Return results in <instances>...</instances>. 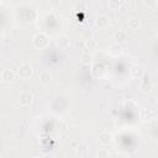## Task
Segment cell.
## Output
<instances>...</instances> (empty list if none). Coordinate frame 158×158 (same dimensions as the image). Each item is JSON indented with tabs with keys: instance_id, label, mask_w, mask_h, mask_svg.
I'll return each instance as SVG.
<instances>
[{
	"instance_id": "obj_1",
	"label": "cell",
	"mask_w": 158,
	"mask_h": 158,
	"mask_svg": "<svg viewBox=\"0 0 158 158\" xmlns=\"http://www.w3.org/2000/svg\"><path fill=\"white\" fill-rule=\"evenodd\" d=\"M31 73H32V69L30 65H22V67L19 69V76L21 78H28L31 76Z\"/></svg>"
},
{
	"instance_id": "obj_2",
	"label": "cell",
	"mask_w": 158,
	"mask_h": 158,
	"mask_svg": "<svg viewBox=\"0 0 158 158\" xmlns=\"http://www.w3.org/2000/svg\"><path fill=\"white\" fill-rule=\"evenodd\" d=\"M31 100H32V95L28 91H25V93L20 95V103L24 104V105H28L31 103Z\"/></svg>"
},
{
	"instance_id": "obj_3",
	"label": "cell",
	"mask_w": 158,
	"mask_h": 158,
	"mask_svg": "<svg viewBox=\"0 0 158 158\" xmlns=\"http://www.w3.org/2000/svg\"><path fill=\"white\" fill-rule=\"evenodd\" d=\"M107 24H109V19L106 18V16H99L98 20H97V25L99 27H106Z\"/></svg>"
},
{
	"instance_id": "obj_4",
	"label": "cell",
	"mask_w": 158,
	"mask_h": 158,
	"mask_svg": "<svg viewBox=\"0 0 158 158\" xmlns=\"http://www.w3.org/2000/svg\"><path fill=\"white\" fill-rule=\"evenodd\" d=\"M1 78H3V80H11L12 78H14V73L11 72L10 69H5V70H3V73H1Z\"/></svg>"
},
{
	"instance_id": "obj_5",
	"label": "cell",
	"mask_w": 158,
	"mask_h": 158,
	"mask_svg": "<svg viewBox=\"0 0 158 158\" xmlns=\"http://www.w3.org/2000/svg\"><path fill=\"white\" fill-rule=\"evenodd\" d=\"M138 25H140V21L137 19H131V20H128V27L132 28V30H136L137 27H138Z\"/></svg>"
},
{
	"instance_id": "obj_6",
	"label": "cell",
	"mask_w": 158,
	"mask_h": 158,
	"mask_svg": "<svg viewBox=\"0 0 158 158\" xmlns=\"http://www.w3.org/2000/svg\"><path fill=\"white\" fill-rule=\"evenodd\" d=\"M99 141H100L101 143L106 144V143H109L110 141H111V136H110L109 134H103V135L100 136V138H99Z\"/></svg>"
},
{
	"instance_id": "obj_7",
	"label": "cell",
	"mask_w": 158,
	"mask_h": 158,
	"mask_svg": "<svg viewBox=\"0 0 158 158\" xmlns=\"http://www.w3.org/2000/svg\"><path fill=\"white\" fill-rule=\"evenodd\" d=\"M115 40L116 41H125L126 40V32L124 31H119L115 34Z\"/></svg>"
},
{
	"instance_id": "obj_8",
	"label": "cell",
	"mask_w": 158,
	"mask_h": 158,
	"mask_svg": "<svg viewBox=\"0 0 158 158\" xmlns=\"http://www.w3.org/2000/svg\"><path fill=\"white\" fill-rule=\"evenodd\" d=\"M68 42H69V40H68L65 36H62L61 38L58 40V43H61V46H62V47H65V46L68 45Z\"/></svg>"
},
{
	"instance_id": "obj_9",
	"label": "cell",
	"mask_w": 158,
	"mask_h": 158,
	"mask_svg": "<svg viewBox=\"0 0 158 158\" xmlns=\"http://www.w3.org/2000/svg\"><path fill=\"white\" fill-rule=\"evenodd\" d=\"M82 62L84 64H89L90 62H91V56H89V55H83L82 56Z\"/></svg>"
},
{
	"instance_id": "obj_10",
	"label": "cell",
	"mask_w": 158,
	"mask_h": 158,
	"mask_svg": "<svg viewBox=\"0 0 158 158\" xmlns=\"http://www.w3.org/2000/svg\"><path fill=\"white\" fill-rule=\"evenodd\" d=\"M121 4H122V1H110V3H109V6L113 7V9H115L116 6H120Z\"/></svg>"
},
{
	"instance_id": "obj_11",
	"label": "cell",
	"mask_w": 158,
	"mask_h": 158,
	"mask_svg": "<svg viewBox=\"0 0 158 158\" xmlns=\"http://www.w3.org/2000/svg\"><path fill=\"white\" fill-rule=\"evenodd\" d=\"M41 78H42L43 80H48V79H49V73H47V72H43L42 74H41Z\"/></svg>"
},
{
	"instance_id": "obj_12",
	"label": "cell",
	"mask_w": 158,
	"mask_h": 158,
	"mask_svg": "<svg viewBox=\"0 0 158 158\" xmlns=\"http://www.w3.org/2000/svg\"><path fill=\"white\" fill-rule=\"evenodd\" d=\"M35 158H40V157H35Z\"/></svg>"
}]
</instances>
